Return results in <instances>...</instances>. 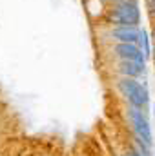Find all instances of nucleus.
I'll return each mask as SVG.
<instances>
[{
  "label": "nucleus",
  "instance_id": "1",
  "mask_svg": "<svg viewBox=\"0 0 155 156\" xmlns=\"http://www.w3.org/2000/svg\"><path fill=\"white\" fill-rule=\"evenodd\" d=\"M141 20V11L137 0H120L119 5L110 13V22L119 26H137Z\"/></svg>",
  "mask_w": 155,
  "mask_h": 156
},
{
  "label": "nucleus",
  "instance_id": "2",
  "mask_svg": "<svg viewBox=\"0 0 155 156\" xmlns=\"http://www.w3.org/2000/svg\"><path fill=\"white\" fill-rule=\"evenodd\" d=\"M120 89L124 91V94L128 96L130 104L133 107H139L142 109L146 104H148V91L146 87H142L135 78H124L120 82Z\"/></svg>",
  "mask_w": 155,
  "mask_h": 156
},
{
  "label": "nucleus",
  "instance_id": "6",
  "mask_svg": "<svg viewBox=\"0 0 155 156\" xmlns=\"http://www.w3.org/2000/svg\"><path fill=\"white\" fill-rule=\"evenodd\" d=\"M120 73L126 75L128 78H137L144 75V64L131 62V60H122L120 62Z\"/></svg>",
  "mask_w": 155,
  "mask_h": 156
},
{
  "label": "nucleus",
  "instance_id": "4",
  "mask_svg": "<svg viewBox=\"0 0 155 156\" xmlns=\"http://www.w3.org/2000/svg\"><path fill=\"white\" fill-rule=\"evenodd\" d=\"M115 53L122 60H131V62H139V64H144L146 62V55H142V51L137 47V44L120 42V44L115 45Z\"/></svg>",
  "mask_w": 155,
  "mask_h": 156
},
{
  "label": "nucleus",
  "instance_id": "5",
  "mask_svg": "<svg viewBox=\"0 0 155 156\" xmlns=\"http://www.w3.org/2000/svg\"><path fill=\"white\" fill-rule=\"evenodd\" d=\"M141 29L137 26H119L112 31V37L117 38L119 42H126V44H137L141 42Z\"/></svg>",
  "mask_w": 155,
  "mask_h": 156
},
{
  "label": "nucleus",
  "instance_id": "3",
  "mask_svg": "<svg viewBox=\"0 0 155 156\" xmlns=\"http://www.w3.org/2000/svg\"><path fill=\"white\" fill-rule=\"evenodd\" d=\"M128 115H130V120H131V123L135 125V131H137V136L146 144V145H150L152 147V129H150V123H148V120L146 116L142 115V111L139 109V107H130L128 109Z\"/></svg>",
  "mask_w": 155,
  "mask_h": 156
},
{
  "label": "nucleus",
  "instance_id": "7",
  "mask_svg": "<svg viewBox=\"0 0 155 156\" xmlns=\"http://www.w3.org/2000/svg\"><path fill=\"white\" fill-rule=\"evenodd\" d=\"M141 44H142V47H144V55L148 56V55H150V44H148V38H146V33H144V31L141 33Z\"/></svg>",
  "mask_w": 155,
  "mask_h": 156
}]
</instances>
